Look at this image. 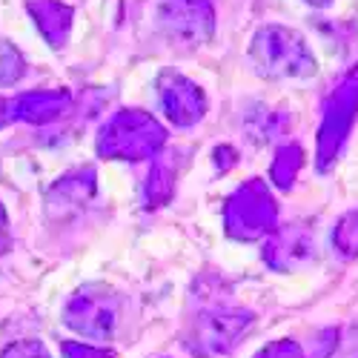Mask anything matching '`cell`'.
I'll use <instances>...</instances> for the list:
<instances>
[{
  "label": "cell",
  "instance_id": "cell-1",
  "mask_svg": "<svg viewBox=\"0 0 358 358\" xmlns=\"http://www.w3.org/2000/svg\"><path fill=\"white\" fill-rule=\"evenodd\" d=\"M252 61L261 75L270 78H304L315 72L313 55L301 41V35L281 26H266L255 35Z\"/></svg>",
  "mask_w": 358,
  "mask_h": 358
},
{
  "label": "cell",
  "instance_id": "cell-2",
  "mask_svg": "<svg viewBox=\"0 0 358 358\" xmlns=\"http://www.w3.org/2000/svg\"><path fill=\"white\" fill-rule=\"evenodd\" d=\"M166 132L143 112H117L98 138V152L103 158H149L164 146Z\"/></svg>",
  "mask_w": 358,
  "mask_h": 358
},
{
  "label": "cell",
  "instance_id": "cell-3",
  "mask_svg": "<svg viewBox=\"0 0 358 358\" xmlns=\"http://www.w3.org/2000/svg\"><path fill=\"white\" fill-rule=\"evenodd\" d=\"M275 224V201L261 181H250L227 203V227L235 238H261Z\"/></svg>",
  "mask_w": 358,
  "mask_h": 358
},
{
  "label": "cell",
  "instance_id": "cell-4",
  "mask_svg": "<svg viewBox=\"0 0 358 358\" xmlns=\"http://www.w3.org/2000/svg\"><path fill=\"white\" fill-rule=\"evenodd\" d=\"M64 321L86 338H112L117 321V301L112 292L101 287L80 289L66 304Z\"/></svg>",
  "mask_w": 358,
  "mask_h": 358
},
{
  "label": "cell",
  "instance_id": "cell-5",
  "mask_svg": "<svg viewBox=\"0 0 358 358\" xmlns=\"http://www.w3.org/2000/svg\"><path fill=\"white\" fill-rule=\"evenodd\" d=\"M69 95L57 92V89H38V92H23L12 101H0V127H6L12 121L20 124H32V127H43L57 121L66 109H69Z\"/></svg>",
  "mask_w": 358,
  "mask_h": 358
},
{
  "label": "cell",
  "instance_id": "cell-6",
  "mask_svg": "<svg viewBox=\"0 0 358 358\" xmlns=\"http://www.w3.org/2000/svg\"><path fill=\"white\" fill-rule=\"evenodd\" d=\"M158 95H161V106H164L166 117L172 124H178V127H189V124H195L198 117L203 115V95H201V89L192 80L175 75V72H166L161 78Z\"/></svg>",
  "mask_w": 358,
  "mask_h": 358
},
{
  "label": "cell",
  "instance_id": "cell-7",
  "mask_svg": "<svg viewBox=\"0 0 358 358\" xmlns=\"http://www.w3.org/2000/svg\"><path fill=\"white\" fill-rule=\"evenodd\" d=\"M161 20L181 41H203L213 32V6L206 0H164Z\"/></svg>",
  "mask_w": 358,
  "mask_h": 358
},
{
  "label": "cell",
  "instance_id": "cell-8",
  "mask_svg": "<svg viewBox=\"0 0 358 358\" xmlns=\"http://www.w3.org/2000/svg\"><path fill=\"white\" fill-rule=\"evenodd\" d=\"M252 318L247 313H206L201 318V341L210 352H227Z\"/></svg>",
  "mask_w": 358,
  "mask_h": 358
},
{
  "label": "cell",
  "instance_id": "cell-9",
  "mask_svg": "<svg viewBox=\"0 0 358 358\" xmlns=\"http://www.w3.org/2000/svg\"><path fill=\"white\" fill-rule=\"evenodd\" d=\"M266 261H270L275 270H287V266H298L313 255V238L301 229V227H287L281 229L264 250Z\"/></svg>",
  "mask_w": 358,
  "mask_h": 358
},
{
  "label": "cell",
  "instance_id": "cell-10",
  "mask_svg": "<svg viewBox=\"0 0 358 358\" xmlns=\"http://www.w3.org/2000/svg\"><path fill=\"white\" fill-rule=\"evenodd\" d=\"M29 12H32V20L38 23L41 35L52 43V46H64L66 35L72 29V9L57 3V0H35L29 3Z\"/></svg>",
  "mask_w": 358,
  "mask_h": 358
},
{
  "label": "cell",
  "instance_id": "cell-11",
  "mask_svg": "<svg viewBox=\"0 0 358 358\" xmlns=\"http://www.w3.org/2000/svg\"><path fill=\"white\" fill-rule=\"evenodd\" d=\"M92 189H95L92 172H83V178H80V172H78V175H72V178H64V181L52 189L49 203H61V206H64V203H72V206H78V203H83L89 195H92Z\"/></svg>",
  "mask_w": 358,
  "mask_h": 358
},
{
  "label": "cell",
  "instance_id": "cell-12",
  "mask_svg": "<svg viewBox=\"0 0 358 358\" xmlns=\"http://www.w3.org/2000/svg\"><path fill=\"white\" fill-rule=\"evenodd\" d=\"M23 57H20V52L9 43V41H3L0 38V86H12V83H17L20 80V75H23Z\"/></svg>",
  "mask_w": 358,
  "mask_h": 358
},
{
  "label": "cell",
  "instance_id": "cell-13",
  "mask_svg": "<svg viewBox=\"0 0 358 358\" xmlns=\"http://www.w3.org/2000/svg\"><path fill=\"white\" fill-rule=\"evenodd\" d=\"M298 164H301V149H298V146H289V149H284V152L278 155V161L273 166V175H275V181L281 187L292 184V175H295Z\"/></svg>",
  "mask_w": 358,
  "mask_h": 358
},
{
  "label": "cell",
  "instance_id": "cell-14",
  "mask_svg": "<svg viewBox=\"0 0 358 358\" xmlns=\"http://www.w3.org/2000/svg\"><path fill=\"white\" fill-rule=\"evenodd\" d=\"M336 244L344 252H355L358 250V215L341 221V227L336 229Z\"/></svg>",
  "mask_w": 358,
  "mask_h": 358
},
{
  "label": "cell",
  "instance_id": "cell-15",
  "mask_svg": "<svg viewBox=\"0 0 358 358\" xmlns=\"http://www.w3.org/2000/svg\"><path fill=\"white\" fill-rule=\"evenodd\" d=\"M0 358H49V352L38 341H17V344H12Z\"/></svg>",
  "mask_w": 358,
  "mask_h": 358
},
{
  "label": "cell",
  "instance_id": "cell-16",
  "mask_svg": "<svg viewBox=\"0 0 358 358\" xmlns=\"http://www.w3.org/2000/svg\"><path fill=\"white\" fill-rule=\"evenodd\" d=\"M258 358H304V352L298 350V344H292V341H275V344L266 347Z\"/></svg>",
  "mask_w": 358,
  "mask_h": 358
},
{
  "label": "cell",
  "instance_id": "cell-17",
  "mask_svg": "<svg viewBox=\"0 0 358 358\" xmlns=\"http://www.w3.org/2000/svg\"><path fill=\"white\" fill-rule=\"evenodd\" d=\"M64 355L66 358H106V352L92 350L86 344H64Z\"/></svg>",
  "mask_w": 358,
  "mask_h": 358
},
{
  "label": "cell",
  "instance_id": "cell-18",
  "mask_svg": "<svg viewBox=\"0 0 358 358\" xmlns=\"http://www.w3.org/2000/svg\"><path fill=\"white\" fill-rule=\"evenodd\" d=\"M9 250V218H6V210L0 203V252Z\"/></svg>",
  "mask_w": 358,
  "mask_h": 358
},
{
  "label": "cell",
  "instance_id": "cell-19",
  "mask_svg": "<svg viewBox=\"0 0 358 358\" xmlns=\"http://www.w3.org/2000/svg\"><path fill=\"white\" fill-rule=\"evenodd\" d=\"M313 3H324V0H313Z\"/></svg>",
  "mask_w": 358,
  "mask_h": 358
}]
</instances>
